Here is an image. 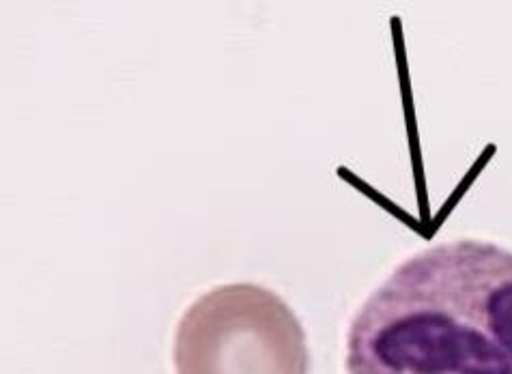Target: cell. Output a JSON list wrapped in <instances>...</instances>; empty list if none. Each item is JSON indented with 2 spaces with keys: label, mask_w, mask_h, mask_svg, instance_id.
Returning a JSON list of instances; mask_svg holds the SVG:
<instances>
[{
  "label": "cell",
  "mask_w": 512,
  "mask_h": 374,
  "mask_svg": "<svg viewBox=\"0 0 512 374\" xmlns=\"http://www.w3.org/2000/svg\"><path fill=\"white\" fill-rule=\"evenodd\" d=\"M347 374H512V250L463 237L398 265L355 312Z\"/></svg>",
  "instance_id": "cell-1"
},
{
  "label": "cell",
  "mask_w": 512,
  "mask_h": 374,
  "mask_svg": "<svg viewBox=\"0 0 512 374\" xmlns=\"http://www.w3.org/2000/svg\"><path fill=\"white\" fill-rule=\"evenodd\" d=\"M175 374H310L304 327L274 291L220 284L183 312L173 347Z\"/></svg>",
  "instance_id": "cell-2"
}]
</instances>
